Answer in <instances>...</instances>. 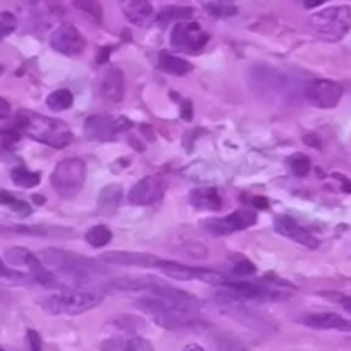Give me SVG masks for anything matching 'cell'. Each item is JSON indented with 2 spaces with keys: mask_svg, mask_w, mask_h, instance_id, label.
Segmentation results:
<instances>
[{
  "mask_svg": "<svg viewBox=\"0 0 351 351\" xmlns=\"http://www.w3.org/2000/svg\"><path fill=\"white\" fill-rule=\"evenodd\" d=\"M16 126L21 133L28 134L33 140L52 148H64L73 141V131L66 123L43 114L19 110L16 116Z\"/></svg>",
  "mask_w": 351,
  "mask_h": 351,
  "instance_id": "6da1fadb",
  "label": "cell"
},
{
  "mask_svg": "<svg viewBox=\"0 0 351 351\" xmlns=\"http://www.w3.org/2000/svg\"><path fill=\"white\" fill-rule=\"evenodd\" d=\"M40 262L49 269L50 272H59V274L73 278L74 281H83L95 274H104V267L95 260H90L86 256L76 255V253L64 252V250L49 248L40 252Z\"/></svg>",
  "mask_w": 351,
  "mask_h": 351,
  "instance_id": "7a4b0ae2",
  "label": "cell"
},
{
  "mask_svg": "<svg viewBox=\"0 0 351 351\" xmlns=\"http://www.w3.org/2000/svg\"><path fill=\"white\" fill-rule=\"evenodd\" d=\"M310 26L324 40L339 42L351 32V8L332 5L310 16Z\"/></svg>",
  "mask_w": 351,
  "mask_h": 351,
  "instance_id": "3957f363",
  "label": "cell"
},
{
  "mask_svg": "<svg viewBox=\"0 0 351 351\" xmlns=\"http://www.w3.org/2000/svg\"><path fill=\"white\" fill-rule=\"evenodd\" d=\"M102 296L86 291H69L47 296L40 302V306L50 315H81L100 305Z\"/></svg>",
  "mask_w": 351,
  "mask_h": 351,
  "instance_id": "277c9868",
  "label": "cell"
},
{
  "mask_svg": "<svg viewBox=\"0 0 351 351\" xmlns=\"http://www.w3.org/2000/svg\"><path fill=\"white\" fill-rule=\"evenodd\" d=\"M84 180H86V164L80 157H69L60 160L56 171L50 176L53 190L62 198H71L80 193Z\"/></svg>",
  "mask_w": 351,
  "mask_h": 351,
  "instance_id": "5b68a950",
  "label": "cell"
},
{
  "mask_svg": "<svg viewBox=\"0 0 351 351\" xmlns=\"http://www.w3.org/2000/svg\"><path fill=\"white\" fill-rule=\"evenodd\" d=\"M252 84L255 88V92L258 95L271 97H281V99L288 100L289 97L298 93V90L293 84V80H289L288 74L281 73L278 69H271V67H258L253 69L252 74Z\"/></svg>",
  "mask_w": 351,
  "mask_h": 351,
  "instance_id": "8992f818",
  "label": "cell"
},
{
  "mask_svg": "<svg viewBox=\"0 0 351 351\" xmlns=\"http://www.w3.org/2000/svg\"><path fill=\"white\" fill-rule=\"evenodd\" d=\"M133 126L128 117L114 116V114H95L84 121V134L88 140L114 141Z\"/></svg>",
  "mask_w": 351,
  "mask_h": 351,
  "instance_id": "52a82bcc",
  "label": "cell"
},
{
  "mask_svg": "<svg viewBox=\"0 0 351 351\" xmlns=\"http://www.w3.org/2000/svg\"><path fill=\"white\" fill-rule=\"evenodd\" d=\"M303 97L317 109H334L343 99V86L332 80H308L303 84Z\"/></svg>",
  "mask_w": 351,
  "mask_h": 351,
  "instance_id": "ba28073f",
  "label": "cell"
},
{
  "mask_svg": "<svg viewBox=\"0 0 351 351\" xmlns=\"http://www.w3.org/2000/svg\"><path fill=\"white\" fill-rule=\"evenodd\" d=\"M208 42V33L198 23L181 21L171 33V45L184 53H200Z\"/></svg>",
  "mask_w": 351,
  "mask_h": 351,
  "instance_id": "9c48e42d",
  "label": "cell"
},
{
  "mask_svg": "<svg viewBox=\"0 0 351 351\" xmlns=\"http://www.w3.org/2000/svg\"><path fill=\"white\" fill-rule=\"evenodd\" d=\"M157 269L162 271V274H165L167 278L176 279V281H204L207 282V285L214 286H221L226 282V278L219 274V272L208 271V269L190 267V265H184V263L180 262H172V260H160Z\"/></svg>",
  "mask_w": 351,
  "mask_h": 351,
  "instance_id": "30bf717a",
  "label": "cell"
},
{
  "mask_svg": "<svg viewBox=\"0 0 351 351\" xmlns=\"http://www.w3.org/2000/svg\"><path fill=\"white\" fill-rule=\"evenodd\" d=\"M256 222V214L248 208H241L226 217L208 219L204 222V229L212 236H229L232 232L243 231V229L252 228Z\"/></svg>",
  "mask_w": 351,
  "mask_h": 351,
  "instance_id": "8fae6325",
  "label": "cell"
},
{
  "mask_svg": "<svg viewBox=\"0 0 351 351\" xmlns=\"http://www.w3.org/2000/svg\"><path fill=\"white\" fill-rule=\"evenodd\" d=\"M224 289V298L231 300V302H263V300L279 298V293H276L272 288L262 285H252V282H238V281H228L226 279L224 285H221Z\"/></svg>",
  "mask_w": 351,
  "mask_h": 351,
  "instance_id": "7c38bea8",
  "label": "cell"
},
{
  "mask_svg": "<svg viewBox=\"0 0 351 351\" xmlns=\"http://www.w3.org/2000/svg\"><path fill=\"white\" fill-rule=\"evenodd\" d=\"M50 47L62 56L74 57L84 52L86 40L76 26L71 25V23H64L50 36Z\"/></svg>",
  "mask_w": 351,
  "mask_h": 351,
  "instance_id": "4fadbf2b",
  "label": "cell"
},
{
  "mask_svg": "<svg viewBox=\"0 0 351 351\" xmlns=\"http://www.w3.org/2000/svg\"><path fill=\"white\" fill-rule=\"evenodd\" d=\"M165 191V183L158 176H145L143 180L138 181L133 188H131L130 202L133 205H154L162 200Z\"/></svg>",
  "mask_w": 351,
  "mask_h": 351,
  "instance_id": "5bb4252c",
  "label": "cell"
},
{
  "mask_svg": "<svg viewBox=\"0 0 351 351\" xmlns=\"http://www.w3.org/2000/svg\"><path fill=\"white\" fill-rule=\"evenodd\" d=\"M274 229L281 236L293 239V241L300 243V245L306 246V248H317L319 245V239L308 231V229L303 228L298 221H295L289 215H279L274 221Z\"/></svg>",
  "mask_w": 351,
  "mask_h": 351,
  "instance_id": "9a60e30c",
  "label": "cell"
},
{
  "mask_svg": "<svg viewBox=\"0 0 351 351\" xmlns=\"http://www.w3.org/2000/svg\"><path fill=\"white\" fill-rule=\"evenodd\" d=\"M102 262L114 263V265H128V267H145L157 269L162 258L141 252H107L104 253Z\"/></svg>",
  "mask_w": 351,
  "mask_h": 351,
  "instance_id": "2e32d148",
  "label": "cell"
},
{
  "mask_svg": "<svg viewBox=\"0 0 351 351\" xmlns=\"http://www.w3.org/2000/svg\"><path fill=\"white\" fill-rule=\"evenodd\" d=\"M124 74L119 67H109L100 81V95L109 102H121L124 99Z\"/></svg>",
  "mask_w": 351,
  "mask_h": 351,
  "instance_id": "e0dca14e",
  "label": "cell"
},
{
  "mask_svg": "<svg viewBox=\"0 0 351 351\" xmlns=\"http://www.w3.org/2000/svg\"><path fill=\"white\" fill-rule=\"evenodd\" d=\"M300 322L305 324L306 327L320 330H351L350 320L343 319L341 315L334 312H320V313H308L302 317Z\"/></svg>",
  "mask_w": 351,
  "mask_h": 351,
  "instance_id": "ac0fdd59",
  "label": "cell"
},
{
  "mask_svg": "<svg viewBox=\"0 0 351 351\" xmlns=\"http://www.w3.org/2000/svg\"><path fill=\"white\" fill-rule=\"evenodd\" d=\"M121 9L128 21L140 28L150 25L154 19V5L150 0H121Z\"/></svg>",
  "mask_w": 351,
  "mask_h": 351,
  "instance_id": "d6986e66",
  "label": "cell"
},
{
  "mask_svg": "<svg viewBox=\"0 0 351 351\" xmlns=\"http://www.w3.org/2000/svg\"><path fill=\"white\" fill-rule=\"evenodd\" d=\"M190 204L197 210L205 212H215L221 210L222 207V198L215 188H197L190 193Z\"/></svg>",
  "mask_w": 351,
  "mask_h": 351,
  "instance_id": "ffe728a7",
  "label": "cell"
},
{
  "mask_svg": "<svg viewBox=\"0 0 351 351\" xmlns=\"http://www.w3.org/2000/svg\"><path fill=\"white\" fill-rule=\"evenodd\" d=\"M102 351H154V346L140 336L112 337L102 343Z\"/></svg>",
  "mask_w": 351,
  "mask_h": 351,
  "instance_id": "44dd1931",
  "label": "cell"
},
{
  "mask_svg": "<svg viewBox=\"0 0 351 351\" xmlns=\"http://www.w3.org/2000/svg\"><path fill=\"white\" fill-rule=\"evenodd\" d=\"M158 67L162 71L169 74H174V76H184L191 71V64L188 60H184L183 57L172 56L169 52H162L158 57Z\"/></svg>",
  "mask_w": 351,
  "mask_h": 351,
  "instance_id": "7402d4cb",
  "label": "cell"
},
{
  "mask_svg": "<svg viewBox=\"0 0 351 351\" xmlns=\"http://www.w3.org/2000/svg\"><path fill=\"white\" fill-rule=\"evenodd\" d=\"M121 198H123V188L119 184H110L102 190L99 197V210L102 214H112L119 207Z\"/></svg>",
  "mask_w": 351,
  "mask_h": 351,
  "instance_id": "603a6c76",
  "label": "cell"
},
{
  "mask_svg": "<svg viewBox=\"0 0 351 351\" xmlns=\"http://www.w3.org/2000/svg\"><path fill=\"white\" fill-rule=\"evenodd\" d=\"M193 16V9L190 8H178V5H169V8H164L157 16V23L160 26H167L169 23H181L184 19L191 18Z\"/></svg>",
  "mask_w": 351,
  "mask_h": 351,
  "instance_id": "cb8c5ba5",
  "label": "cell"
},
{
  "mask_svg": "<svg viewBox=\"0 0 351 351\" xmlns=\"http://www.w3.org/2000/svg\"><path fill=\"white\" fill-rule=\"evenodd\" d=\"M74 97L69 90L66 88H60V90H56V92L50 93L47 97V106L49 109H52L53 112H62V110H67L73 107Z\"/></svg>",
  "mask_w": 351,
  "mask_h": 351,
  "instance_id": "d4e9b609",
  "label": "cell"
},
{
  "mask_svg": "<svg viewBox=\"0 0 351 351\" xmlns=\"http://www.w3.org/2000/svg\"><path fill=\"white\" fill-rule=\"evenodd\" d=\"M11 178L14 181V184L21 188H35L40 184V174L38 172H32L29 169H26L25 165H18V167L12 169Z\"/></svg>",
  "mask_w": 351,
  "mask_h": 351,
  "instance_id": "484cf974",
  "label": "cell"
},
{
  "mask_svg": "<svg viewBox=\"0 0 351 351\" xmlns=\"http://www.w3.org/2000/svg\"><path fill=\"white\" fill-rule=\"evenodd\" d=\"M84 239H86L88 245L93 246V248H104V246L109 245L110 239H112V231H110L107 226L99 224L84 234Z\"/></svg>",
  "mask_w": 351,
  "mask_h": 351,
  "instance_id": "4316f807",
  "label": "cell"
},
{
  "mask_svg": "<svg viewBox=\"0 0 351 351\" xmlns=\"http://www.w3.org/2000/svg\"><path fill=\"white\" fill-rule=\"evenodd\" d=\"M0 205H5V207L14 210L18 215H21V217H28L32 214L29 204H26L25 200H19V198H16L14 195L5 190H0Z\"/></svg>",
  "mask_w": 351,
  "mask_h": 351,
  "instance_id": "83f0119b",
  "label": "cell"
},
{
  "mask_svg": "<svg viewBox=\"0 0 351 351\" xmlns=\"http://www.w3.org/2000/svg\"><path fill=\"white\" fill-rule=\"evenodd\" d=\"M76 9L83 11L84 14L90 16L92 19H95L97 23H102L104 19V11L100 0H73Z\"/></svg>",
  "mask_w": 351,
  "mask_h": 351,
  "instance_id": "f1b7e54d",
  "label": "cell"
},
{
  "mask_svg": "<svg viewBox=\"0 0 351 351\" xmlns=\"http://www.w3.org/2000/svg\"><path fill=\"white\" fill-rule=\"evenodd\" d=\"M207 9L215 18H231L238 12V8L232 0H214L208 4Z\"/></svg>",
  "mask_w": 351,
  "mask_h": 351,
  "instance_id": "f546056e",
  "label": "cell"
},
{
  "mask_svg": "<svg viewBox=\"0 0 351 351\" xmlns=\"http://www.w3.org/2000/svg\"><path fill=\"white\" fill-rule=\"evenodd\" d=\"M288 165L291 169V172L298 178H305L306 174L312 169V162H310V157L305 154H295L288 158Z\"/></svg>",
  "mask_w": 351,
  "mask_h": 351,
  "instance_id": "4dcf8cb0",
  "label": "cell"
},
{
  "mask_svg": "<svg viewBox=\"0 0 351 351\" xmlns=\"http://www.w3.org/2000/svg\"><path fill=\"white\" fill-rule=\"evenodd\" d=\"M32 255L33 253L29 252V250L16 246V248H11L5 252V260H8V263H11V265H16V267H26V265H28V260L32 258Z\"/></svg>",
  "mask_w": 351,
  "mask_h": 351,
  "instance_id": "1f68e13d",
  "label": "cell"
},
{
  "mask_svg": "<svg viewBox=\"0 0 351 351\" xmlns=\"http://www.w3.org/2000/svg\"><path fill=\"white\" fill-rule=\"evenodd\" d=\"M18 28V19L12 12H0V40L11 35Z\"/></svg>",
  "mask_w": 351,
  "mask_h": 351,
  "instance_id": "d6a6232c",
  "label": "cell"
},
{
  "mask_svg": "<svg viewBox=\"0 0 351 351\" xmlns=\"http://www.w3.org/2000/svg\"><path fill=\"white\" fill-rule=\"evenodd\" d=\"M232 271H234L236 276H252L256 272V267L248 258H241L234 263V269H232Z\"/></svg>",
  "mask_w": 351,
  "mask_h": 351,
  "instance_id": "836d02e7",
  "label": "cell"
},
{
  "mask_svg": "<svg viewBox=\"0 0 351 351\" xmlns=\"http://www.w3.org/2000/svg\"><path fill=\"white\" fill-rule=\"evenodd\" d=\"M26 337H28L29 351H42V337H40V334L36 330L28 329Z\"/></svg>",
  "mask_w": 351,
  "mask_h": 351,
  "instance_id": "e575fe53",
  "label": "cell"
},
{
  "mask_svg": "<svg viewBox=\"0 0 351 351\" xmlns=\"http://www.w3.org/2000/svg\"><path fill=\"white\" fill-rule=\"evenodd\" d=\"M221 351H246V348L236 339H222Z\"/></svg>",
  "mask_w": 351,
  "mask_h": 351,
  "instance_id": "d590c367",
  "label": "cell"
},
{
  "mask_svg": "<svg viewBox=\"0 0 351 351\" xmlns=\"http://www.w3.org/2000/svg\"><path fill=\"white\" fill-rule=\"evenodd\" d=\"M181 117H183L184 121L193 119V102H191V100H184V102L181 104Z\"/></svg>",
  "mask_w": 351,
  "mask_h": 351,
  "instance_id": "8d00e7d4",
  "label": "cell"
},
{
  "mask_svg": "<svg viewBox=\"0 0 351 351\" xmlns=\"http://www.w3.org/2000/svg\"><path fill=\"white\" fill-rule=\"evenodd\" d=\"M11 116V104L0 97V119H8Z\"/></svg>",
  "mask_w": 351,
  "mask_h": 351,
  "instance_id": "74e56055",
  "label": "cell"
},
{
  "mask_svg": "<svg viewBox=\"0 0 351 351\" xmlns=\"http://www.w3.org/2000/svg\"><path fill=\"white\" fill-rule=\"evenodd\" d=\"M11 278H19V274L5 267V263L0 260V279H11Z\"/></svg>",
  "mask_w": 351,
  "mask_h": 351,
  "instance_id": "f35d334b",
  "label": "cell"
},
{
  "mask_svg": "<svg viewBox=\"0 0 351 351\" xmlns=\"http://www.w3.org/2000/svg\"><path fill=\"white\" fill-rule=\"evenodd\" d=\"M302 2L306 9H313V8H319V5H322L326 0H302Z\"/></svg>",
  "mask_w": 351,
  "mask_h": 351,
  "instance_id": "ab89813d",
  "label": "cell"
},
{
  "mask_svg": "<svg viewBox=\"0 0 351 351\" xmlns=\"http://www.w3.org/2000/svg\"><path fill=\"white\" fill-rule=\"evenodd\" d=\"M253 205H255V207H258V208H267L269 207L267 200H265V198H253Z\"/></svg>",
  "mask_w": 351,
  "mask_h": 351,
  "instance_id": "60d3db41",
  "label": "cell"
},
{
  "mask_svg": "<svg viewBox=\"0 0 351 351\" xmlns=\"http://www.w3.org/2000/svg\"><path fill=\"white\" fill-rule=\"evenodd\" d=\"M343 306H344V310H346V312H350L351 313V296H348V298H344L343 302Z\"/></svg>",
  "mask_w": 351,
  "mask_h": 351,
  "instance_id": "b9f144b4",
  "label": "cell"
},
{
  "mask_svg": "<svg viewBox=\"0 0 351 351\" xmlns=\"http://www.w3.org/2000/svg\"><path fill=\"white\" fill-rule=\"evenodd\" d=\"M183 351H205L204 348H200L198 344H188Z\"/></svg>",
  "mask_w": 351,
  "mask_h": 351,
  "instance_id": "7bdbcfd3",
  "label": "cell"
},
{
  "mask_svg": "<svg viewBox=\"0 0 351 351\" xmlns=\"http://www.w3.org/2000/svg\"><path fill=\"white\" fill-rule=\"evenodd\" d=\"M2 73H4V67L0 66V74H2Z\"/></svg>",
  "mask_w": 351,
  "mask_h": 351,
  "instance_id": "ee69618b",
  "label": "cell"
},
{
  "mask_svg": "<svg viewBox=\"0 0 351 351\" xmlns=\"http://www.w3.org/2000/svg\"><path fill=\"white\" fill-rule=\"evenodd\" d=\"M0 351H5V350H4V348H0Z\"/></svg>",
  "mask_w": 351,
  "mask_h": 351,
  "instance_id": "f6af8a7d",
  "label": "cell"
},
{
  "mask_svg": "<svg viewBox=\"0 0 351 351\" xmlns=\"http://www.w3.org/2000/svg\"><path fill=\"white\" fill-rule=\"evenodd\" d=\"M0 300H2V295H0Z\"/></svg>",
  "mask_w": 351,
  "mask_h": 351,
  "instance_id": "bcb514c9",
  "label": "cell"
}]
</instances>
